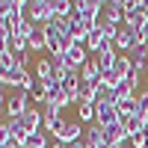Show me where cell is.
Returning <instances> with one entry per match:
<instances>
[{
  "label": "cell",
  "instance_id": "cell-4",
  "mask_svg": "<svg viewBox=\"0 0 148 148\" xmlns=\"http://www.w3.org/2000/svg\"><path fill=\"white\" fill-rule=\"evenodd\" d=\"M104 6H107L104 0H74V9H77V15H80L83 21H92V24L101 21Z\"/></svg>",
  "mask_w": 148,
  "mask_h": 148
},
{
  "label": "cell",
  "instance_id": "cell-20",
  "mask_svg": "<svg viewBox=\"0 0 148 148\" xmlns=\"http://www.w3.org/2000/svg\"><path fill=\"white\" fill-rule=\"evenodd\" d=\"M95 113H98L95 104H77V119L86 121V125H92V121H95Z\"/></svg>",
  "mask_w": 148,
  "mask_h": 148
},
{
  "label": "cell",
  "instance_id": "cell-6",
  "mask_svg": "<svg viewBox=\"0 0 148 148\" xmlns=\"http://www.w3.org/2000/svg\"><path fill=\"white\" fill-rule=\"evenodd\" d=\"M92 59L98 62V68H101V71L107 74V71H113L116 59H119V51H116V45H113V42H104V45H101V51H98Z\"/></svg>",
  "mask_w": 148,
  "mask_h": 148
},
{
  "label": "cell",
  "instance_id": "cell-14",
  "mask_svg": "<svg viewBox=\"0 0 148 148\" xmlns=\"http://www.w3.org/2000/svg\"><path fill=\"white\" fill-rule=\"evenodd\" d=\"M104 42H107V39H104V24H98V27L89 33V39H86V51L95 56L98 51H101V45H104Z\"/></svg>",
  "mask_w": 148,
  "mask_h": 148
},
{
  "label": "cell",
  "instance_id": "cell-16",
  "mask_svg": "<svg viewBox=\"0 0 148 148\" xmlns=\"http://www.w3.org/2000/svg\"><path fill=\"white\" fill-rule=\"evenodd\" d=\"M113 71H116V77H119V80H127L130 74H133V62H130V56H127V53H119Z\"/></svg>",
  "mask_w": 148,
  "mask_h": 148
},
{
  "label": "cell",
  "instance_id": "cell-3",
  "mask_svg": "<svg viewBox=\"0 0 148 148\" xmlns=\"http://www.w3.org/2000/svg\"><path fill=\"white\" fill-rule=\"evenodd\" d=\"M83 125H77V121H59V127L53 130V139L56 142H62V145H71V142H77V139H83Z\"/></svg>",
  "mask_w": 148,
  "mask_h": 148
},
{
  "label": "cell",
  "instance_id": "cell-13",
  "mask_svg": "<svg viewBox=\"0 0 148 148\" xmlns=\"http://www.w3.org/2000/svg\"><path fill=\"white\" fill-rule=\"evenodd\" d=\"M36 80H39V83H45V86L59 83V80H56V74H53L51 59H39V65H36Z\"/></svg>",
  "mask_w": 148,
  "mask_h": 148
},
{
  "label": "cell",
  "instance_id": "cell-31",
  "mask_svg": "<svg viewBox=\"0 0 148 148\" xmlns=\"http://www.w3.org/2000/svg\"><path fill=\"white\" fill-rule=\"evenodd\" d=\"M142 127H145V130H148V116H145V119H142Z\"/></svg>",
  "mask_w": 148,
  "mask_h": 148
},
{
  "label": "cell",
  "instance_id": "cell-17",
  "mask_svg": "<svg viewBox=\"0 0 148 148\" xmlns=\"http://www.w3.org/2000/svg\"><path fill=\"white\" fill-rule=\"evenodd\" d=\"M27 45H30V51H47V33H45V27H36L30 33Z\"/></svg>",
  "mask_w": 148,
  "mask_h": 148
},
{
  "label": "cell",
  "instance_id": "cell-30",
  "mask_svg": "<svg viewBox=\"0 0 148 148\" xmlns=\"http://www.w3.org/2000/svg\"><path fill=\"white\" fill-rule=\"evenodd\" d=\"M51 148H68V145H62V142H56V139H53V142H51Z\"/></svg>",
  "mask_w": 148,
  "mask_h": 148
},
{
  "label": "cell",
  "instance_id": "cell-2",
  "mask_svg": "<svg viewBox=\"0 0 148 148\" xmlns=\"http://www.w3.org/2000/svg\"><path fill=\"white\" fill-rule=\"evenodd\" d=\"M56 15H53V6L51 0H30L27 6V21H33L36 27H45V24H51Z\"/></svg>",
  "mask_w": 148,
  "mask_h": 148
},
{
  "label": "cell",
  "instance_id": "cell-9",
  "mask_svg": "<svg viewBox=\"0 0 148 148\" xmlns=\"http://www.w3.org/2000/svg\"><path fill=\"white\" fill-rule=\"evenodd\" d=\"M98 113H95V121L101 127H110V125H119V107L113 104H95Z\"/></svg>",
  "mask_w": 148,
  "mask_h": 148
},
{
  "label": "cell",
  "instance_id": "cell-11",
  "mask_svg": "<svg viewBox=\"0 0 148 148\" xmlns=\"http://www.w3.org/2000/svg\"><path fill=\"white\" fill-rule=\"evenodd\" d=\"M42 121H45V116H42V110H36V107H33V110H27V113L21 116V125H24V130H27L30 136L42 130Z\"/></svg>",
  "mask_w": 148,
  "mask_h": 148
},
{
  "label": "cell",
  "instance_id": "cell-10",
  "mask_svg": "<svg viewBox=\"0 0 148 148\" xmlns=\"http://www.w3.org/2000/svg\"><path fill=\"white\" fill-rule=\"evenodd\" d=\"M80 80H83V83H89V86H95V89L104 83V71L98 68V62H95V59H89V62L80 68Z\"/></svg>",
  "mask_w": 148,
  "mask_h": 148
},
{
  "label": "cell",
  "instance_id": "cell-29",
  "mask_svg": "<svg viewBox=\"0 0 148 148\" xmlns=\"http://www.w3.org/2000/svg\"><path fill=\"white\" fill-rule=\"evenodd\" d=\"M6 101H9V98L3 95V89H0V107H6Z\"/></svg>",
  "mask_w": 148,
  "mask_h": 148
},
{
  "label": "cell",
  "instance_id": "cell-22",
  "mask_svg": "<svg viewBox=\"0 0 148 148\" xmlns=\"http://www.w3.org/2000/svg\"><path fill=\"white\" fill-rule=\"evenodd\" d=\"M30 98H33V101H39V104H45V95H47V86L45 83H39V80H36L33 77V83H30Z\"/></svg>",
  "mask_w": 148,
  "mask_h": 148
},
{
  "label": "cell",
  "instance_id": "cell-8",
  "mask_svg": "<svg viewBox=\"0 0 148 148\" xmlns=\"http://www.w3.org/2000/svg\"><path fill=\"white\" fill-rule=\"evenodd\" d=\"M116 51L119 53H133V51H136V30L121 27L119 36H116Z\"/></svg>",
  "mask_w": 148,
  "mask_h": 148
},
{
  "label": "cell",
  "instance_id": "cell-21",
  "mask_svg": "<svg viewBox=\"0 0 148 148\" xmlns=\"http://www.w3.org/2000/svg\"><path fill=\"white\" fill-rule=\"evenodd\" d=\"M119 125L127 130V136H133V133H139V130H142V119H139V116H127V119H121Z\"/></svg>",
  "mask_w": 148,
  "mask_h": 148
},
{
  "label": "cell",
  "instance_id": "cell-28",
  "mask_svg": "<svg viewBox=\"0 0 148 148\" xmlns=\"http://www.w3.org/2000/svg\"><path fill=\"white\" fill-rule=\"evenodd\" d=\"M3 86H6V71L0 68V89H3Z\"/></svg>",
  "mask_w": 148,
  "mask_h": 148
},
{
  "label": "cell",
  "instance_id": "cell-18",
  "mask_svg": "<svg viewBox=\"0 0 148 148\" xmlns=\"http://www.w3.org/2000/svg\"><path fill=\"white\" fill-rule=\"evenodd\" d=\"M6 125H9V130H12V139H15V142H18V145L24 148V142H27V136H30V133L24 130V125H21V119H9Z\"/></svg>",
  "mask_w": 148,
  "mask_h": 148
},
{
  "label": "cell",
  "instance_id": "cell-27",
  "mask_svg": "<svg viewBox=\"0 0 148 148\" xmlns=\"http://www.w3.org/2000/svg\"><path fill=\"white\" fill-rule=\"evenodd\" d=\"M68 148H89V142H86V139H77V142H71Z\"/></svg>",
  "mask_w": 148,
  "mask_h": 148
},
{
  "label": "cell",
  "instance_id": "cell-23",
  "mask_svg": "<svg viewBox=\"0 0 148 148\" xmlns=\"http://www.w3.org/2000/svg\"><path fill=\"white\" fill-rule=\"evenodd\" d=\"M24 148H51V145H47V136H45V130H39V133H33V136H27Z\"/></svg>",
  "mask_w": 148,
  "mask_h": 148
},
{
  "label": "cell",
  "instance_id": "cell-5",
  "mask_svg": "<svg viewBox=\"0 0 148 148\" xmlns=\"http://www.w3.org/2000/svg\"><path fill=\"white\" fill-rule=\"evenodd\" d=\"M27 110H33V98H30V92H18V95H12L9 101H6V113H9V119H21Z\"/></svg>",
  "mask_w": 148,
  "mask_h": 148
},
{
  "label": "cell",
  "instance_id": "cell-24",
  "mask_svg": "<svg viewBox=\"0 0 148 148\" xmlns=\"http://www.w3.org/2000/svg\"><path fill=\"white\" fill-rule=\"evenodd\" d=\"M95 104H113V107H116L113 89H107V86H98V89H95Z\"/></svg>",
  "mask_w": 148,
  "mask_h": 148
},
{
  "label": "cell",
  "instance_id": "cell-26",
  "mask_svg": "<svg viewBox=\"0 0 148 148\" xmlns=\"http://www.w3.org/2000/svg\"><path fill=\"white\" fill-rule=\"evenodd\" d=\"M119 83H121V80L116 77V71H107V74H104V83H101V86H107V89H116Z\"/></svg>",
  "mask_w": 148,
  "mask_h": 148
},
{
  "label": "cell",
  "instance_id": "cell-19",
  "mask_svg": "<svg viewBox=\"0 0 148 148\" xmlns=\"http://www.w3.org/2000/svg\"><path fill=\"white\" fill-rule=\"evenodd\" d=\"M51 6H53V15L56 18H71V12H74L71 0H51Z\"/></svg>",
  "mask_w": 148,
  "mask_h": 148
},
{
  "label": "cell",
  "instance_id": "cell-32",
  "mask_svg": "<svg viewBox=\"0 0 148 148\" xmlns=\"http://www.w3.org/2000/svg\"><path fill=\"white\" fill-rule=\"evenodd\" d=\"M142 6H145V12H148V0H142Z\"/></svg>",
  "mask_w": 148,
  "mask_h": 148
},
{
  "label": "cell",
  "instance_id": "cell-7",
  "mask_svg": "<svg viewBox=\"0 0 148 148\" xmlns=\"http://www.w3.org/2000/svg\"><path fill=\"white\" fill-rule=\"evenodd\" d=\"M125 0H110V3L104 6V24H110V27H125Z\"/></svg>",
  "mask_w": 148,
  "mask_h": 148
},
{
  "label": "cell",
  "instance_id": "cell-12",
  "mask_svg": "<svg viewBox=\"0 0 148 148\" xmlns=\"http://www.w3.org/2000/svg\"><path fill=\"white\" fill-rule=\"evenodd\" d=\"M45 104H51V107H68L65 89L59 83H51V86H47V95H45Z\"/></svg>",
  "mask_w": 148,
  "mask_h": 148
},
{
  "label": "cell",
  "instance_id": "cell-33",
  "mask_svg": "<svg viewBox=\"0 0 148 148\" xmlns=\"http://www.w3.org/2000/svg\"><path fill=\"white\" fill-rule=\"evenodd\" d=\"M142 148H148V142H145V145H142Z\"/></svg>",
  "mask_w": 148,
  "mask_h": 148
},
{
  "label": "cell",
  "instance_id": "cell-1",
  "mask_svg": "<svg viewBox=\"0 0 148 148\" xmlns=\"http://www.w3.org/2000/svg\"><path fill=\"white\" fill-rule=\"evenodd\" d=\"M125 27H130V30H142V27H148V12H145V6H142V0H125Z\"/></svg>",
  "mask_w": 148,
  "mask_h": 148
},
{
  "label": "cell",
  "instance_id": "cell-15",
  "mask_svg": "<svg viewBox=\"0 0 148 148\" xmlns=\"http://www.w3.org/2000/svg\"><path fill=\"white\" fill-rule=\"evenodd\" d=\"M83 139L89 142L92 148H95V145H107V139H104V127L98 125V121H92V125L86 127V133H83Z\"/></svg>",
  "mask_w": 148,
  "mask_h": 148
},
{
  "label": "cell",
  "instance_id": "cell-25",
  "mask_svg": "<svg viewBox=\"0 0 148 148\" xmlns=\"http://www.w3.org/2000/svg\"><path fill=\"white\" fill-rule=\"evenodd\" d=\"M36 30V24L33 21H24V24H18V30L12 33V36H21V39H30V33Z\"/></svg>",
  "mask_w": 148,
  "mask_h": 148
}]
</instances>
